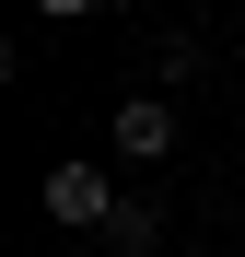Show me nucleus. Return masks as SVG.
Returning a JSON list of instances; mask_svg holds the SVG:
<instances>
[{
    "instance_id": "nucleus-1",
    "label": "nucleus",
    "mask_w": 245,
    "mask_h": 257,
    "mask_svg": "<svg viewBox=\"0 0 245 257\" xmlns=\"http://www.w3.org/2000/svg\"><path fill=\"white\" fill-rule=\"evenodd\" d=\"M35 199H47L59 234H105V222H117V187L94 176V164H47V187H35Z\"/></svg>"
},
{
    "instance_id": "nucleus-2",
    "label": "nucleus",
    "mask_w": 245,
    "mask_h": 257,
    "mask_svg": "<svg viewBox=\"0 0 245 257\" xmlns=\"http://www.w3.org/2000/svg\"><path fill=\"white\" fill-rule=\"evenodd\" d=\"M117 152H129V164H163V152H175V94H129V105H117Z\"/></svg>"
},
{
    "instance_id": "nucleus-3",
    "label": "nucleus",
    "mask_w": 245,
    "mask_h": 257,
    "mask_svg": "<svg viewBox=\"0 0 245 257\" xmlns=\"http://www.w3.org/2000/svg\"><path fill=\"white\" fill-rule=\"evenodd\" d=\"M105 245H117V257H152V245H163V210H152V199H117Z\"/></svg>"
},
{
    "instance_id": "nucleus-4",
    "label": "nucleus",
    "mask_w": 245,
    "mask_h": 257,
    "mask_svg": "<svg viewBox=\"0 0 245 257\" xmlns=\"http://www.w3.org/2000/svg\"><path fill=\"white\" fill-rule=\"evenodd\" d=\"M35 12H59V24H82V12H94V0H35Z\"/></svg>"
}]
</instances>
